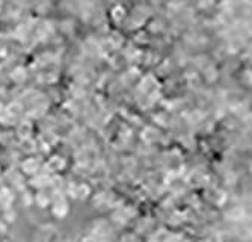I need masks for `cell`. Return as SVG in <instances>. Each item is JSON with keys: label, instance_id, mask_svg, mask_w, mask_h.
Wrapping results in <instances>:
<instances>
[{"label": "cell", "instance_id": "4", "mask_svg": "<svg viewBox=\"0 0 252 242\" xmlns=\"http://www.w3.org/2000/svg\"><path fill=\"white\" fill-rule=\"evenodd\" d=\"M8 232V223L5 221L3 218H0V236L5 235Z\"/></svg>", "mask_w": 252, "mask_h": 242}, {"label": "cell", "instance_id": "2", "mask_svg": "<svg viewBox=\"0 0 252 242\" xmlns=\"http://www.w3.org/2000/svg\"><path fill=\"white\" fill-rule=\"evenodd\" d=\"M12 203H14V194L8 188L0 189V207L2 209L12 207Z\"/></svg>", "mask_w": 252, "mask_h": 242}, {"label": "cell", "instance_id": "5", "mask_svg": "<svg viewBox=\"0 0 252 242\" xmlns=\"http://www.w3.org/2000/svg\"><path fill=\"white\" fill-rule=\"evenodd\" d=\"M5 242H11V241H5Z\"/></svg>", "mask_w": 252, "mask_h": 242}, {"label": "cell", "instance_id": "1", "mask_svg": "<svg viewBox=\"0 0 252 242\" xmlns=\"http://www.w3.org/2000/svg\"><path fill=\"white\" fill-rule=\"evenodd\" d=\"M68 212H70V207H68V203H66L63 199H62V200H56V202L53 203L52 213H53L56 218L62 219V218H65V216L68 215Z\"/></svg>", "mask_w": 252, "mask_h": 242}, {"label": "cell", "instance_id": "3", "mask_svg": "<svg viewBox=\"0 0 252 242\" xmlns=\"http://www.w3.org/2000/svg\"><path fill=\"white\" fill-rule=\"evenodd\" d=\"M2 218L5 219V221H6L8 224H11V223H15V219H17V212H15V210H14L12 207L3 209Z\"/></svg>", "mask_w": 252, "mask_h": 242}]
</instances>
